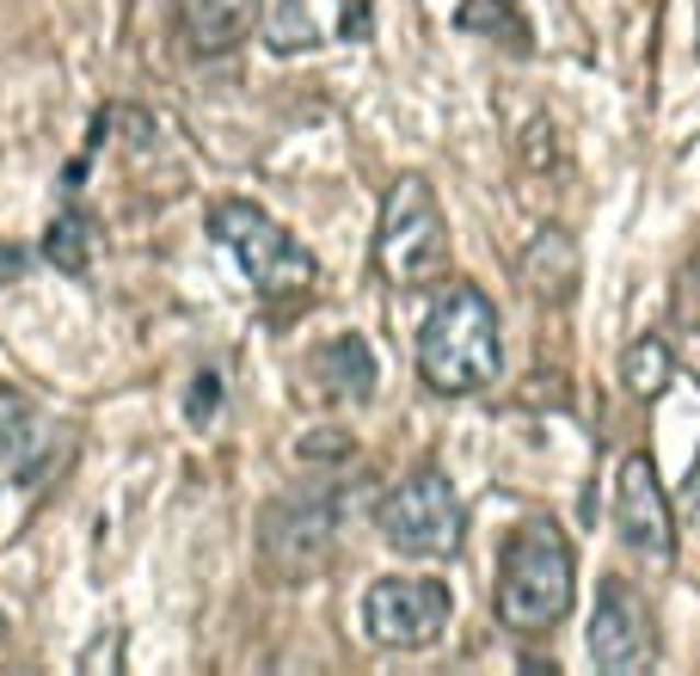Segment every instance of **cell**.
<instances>
[{
    "label": "cell",
    "instance_id": "1",
    "mask_svg": "<svg viewBox=\"0 0 700 676\" xmlns=\"http://www.w3.org/2000/svg\"><path fill=\"white\" fill-rule=\"evenodd\" d=\"M504 369V339H498V308L485 289L449 284L436 308L418 326V376L436 393H480Z\"/></svg>",
    "mask_w": 700,
    "mask_h": 676
},
{
    "label": "cell",
    "instance_id": "2",
    "mask_svg": "<svg viewBox=\"0 0 700 676\" xmlns=\"http://www.w3.org/2000/svg\"><path fill=\"white\" fill-rule=\"evenodd\" d=\"M577 597V566L572 541L553 517L516 523L498 553V621L510 633H547L572 615Z\"/></svg>",
    "mask_w": 700,
    "mask_h": 676
},
{
    "label": "cell",
    "instance_id": "3",
    "mask_svg": "<svg viewBox=\"0 0 700 676\" xmlns=\"http://www.w3.org/2000/svg\"><path fill=\"white\" fill-rule=\"evenodd\" d=\"M375 265L393 289L436 284L449 271V216L436 204L431 179L405 173L381 197V221H375Z\"/></svg>",
    "mask_w": 700,
    "mask_h": 676
},
{
    "label": "cell",
    "instance_id": "4",
    "mask_svg": "<svg viewBox=\"0 0 700 676\" xmlns=\"http://www.w3.org/2000/svg\"><path fill=\"white\" fill-rule=\"evenodd\" d=\"M338 553V492L296 486L259 517V560L277 584H313Z\"/></svg>",
    "mask_w": 700,
    "mask_h": 676
},
{
    "label": "cell",
    "instance_id": "5",
    "mask_svg": "<svg viewBox=\"0 0 700 676\" xmlns=\"http://www.w3.org/2000/svg\"><path fill=\"white\" fill-rule=\"evenodd\" d=\"M209 234L240 259V271L252 277V289L265 301H308L313 296V277H320L313 252L296 247L259 204H240V197L216 204L209 209Z\"/></svg>",
    "mask_w": 700,
    "mask_h": 676
},
{
    "label": "cell",
    "instance_id": "6",
    "mask_svg": "<svg viewBox=\"0 0 700 676\" xmlns=\"http://www.w3.org/2000/svg\"><path fill=\"white\" fill-rule=\"evenodd\" d=\"M375 523L388 535V548L412 553V560H443V553L461 548V499H455V486L436 468L400 480V486L381 499Z\"/></svg>",
    "mask_w": 700,
    "mask_h": 676
},
{
    "label": "cell",
    "instance_id": "7",
    "mask_svg": "<svg viewBox=\"0 0 700 676\" xmlns=\"http://www.w3.org/2000/svg\"><path fill=\"white\" fill-rule=\"evenodd\" d=\"M449 584L436 578H375L363 597V633L388 652H424L449 628Z\"/></svg>",
    "mask_w": 700,
    "mask_h": 676
},
{
    "label": "cell",
    "instance_id": "8",
    "mask_svg": "<svg viewBox=\"0 0 700 676\" xmlns=\"http://www.w3.org/2000/svg\"><path fill=\"white\" fill-rule=\"evenodd\" d=\"M615 529H621V541L639 560H652V566L676 560V523H669V499H664V486H657L652 456L621 461V480H615Z\"/></svg>",
    "mask_w": 700,
    "mask_h": 676
},
{
    "label": "cell",
    "instance_id": "9",
    "mask_svg": "<svg viewBox=\"0 0 700 676\" xmlns=\"http://www.w3.org/2000/svg\"><path fill=\"white\" fill-rule=\"evenodd\" d=\"M590 664L608 676H639L652 664V615L627 578H603V597L590 615Z\"/></svg>",
    "mask_w": 700,
    "mask_h": 676
},
{
    "label": "cell",
    "instance_id": "10",
    "mask_svg": "<svg viewBox=\"0 0 700 676\" xmlns=\"http://www.w3.org/2000/svg\"><path fill=\"white\" fill-rule=\"evenodd\" d=\"M56 437H62V425H49L32 393L0 388V480L37 486L56 461Z\"/></svg>",
    "mask_w": 700,
    "mask_h": 676
},
{
    "label": "cell",
    "instance_id": "11",
    "mask_svg": "<svg viewBox=\"0 0 700 676\" xmlns=\"http://www.w3.org/2000/svg\"><path fill=\"white\" fill-rule=\"evenodd\" d=\"M577 247H572V234L565 228H541V234L529 240V252H523V289H529L535 301H572V289H577Z\"/></svg>",
    "mask_w": 700,
    "mask_h": 676
},
{
    "label": "cell",
    "instance_id": "12",
    "mask_svg": "<svg viewBox=\"0 0 700 676\" xmlns=\"http://www.w3.org/2000/svg\"><path fill=\"white\" fill-rule=\"evenodd\" d=\"M172 7H179V25L203 56L233 49L252 25V0H172Z\"/></svg>",
    "mask_w": 700,
    "mask_h": 676
},
{
    "label": "cell",
    "instance_id": "13",
    "mask_svg": "<svg viewBox=\"0 0 700 676\" xmlns=\"http://www.w3.org/2000/svg\"><path fill=\"white\" fill-rule=\"evenodd\" d=\"M313 376L326 381L332 400H369L375 393V357L357 332H338L320 357H313Z\"/></svg>",
    "mask_w": 700,
    "mask_h": 676
},
{
    "label": "cell",
    "instance_id": "14",
    "mask_svg": "<svg viewBox=\"0 0 700 676\" xmlns=\"http://www.w3.org/2000/svg\"><path fill=\"white\" fill-rule=\"evenodd\" d=\"M669 351L700 369V252H688L669 284Z\"/></svg>",
    "mask_w": 700,
    "mask_h": 676
},
{
    "label": "cell",
    "instance_id": "15",
    "mask_svg": "<svg viewBox=\"0 0 700 676\" xmlns=\"http://www.w3.org/2000/svg\"><path fill=\"white\" fill-rule=\"evenodd\" d=\"M252 13H259V37H265L277 56H301V49L320 44L308 0H252Z\"/></svg>",
    "mask_w": 700,
    "mask_h": 676
},
{
    "label": "cell",
    "instance_id": "16",
    "mask_svg": "<svg viewBox=\"0 0 700 676\" xmlns=\"http://www.w3.org/2000/svg\"><path fill=\"white\" fill-rule=\"evenodd\" d=\"M455 25L473 37H492V44L504 49H529V19H523V7L516 0H461V13H455Z\"/></svg>",
    "mask_w": 700,
    "mask_h": 676
},
{
    "label": "cell",
    "instance_id": "17",
    "mask_svg": "<svg viewBox=\"0 0 700 676\" xmlns=\"http://www.w3.org/2000/svg\"><path fill=\"white\" fill-rule=\"evenodd\" d=\"M669 369H676V351H669V339H657V332H645V339H633V345L621 351V388L633 393V400H657Z\"/></svg>",
    "mask_w": 700,
    "mask_h": 676
},
{
    "label": "cell",
    "instance_id": "18",
    "mask_svg": "<svg viewBox=\"0 0 700 676\" xmlns=\"http://www.w3.org/2000/svg\"><path fill=\"white\" fill-rule=\"evenodd\" d=\"M44 259L56 271H68V277H80V271L93 265V216L87 209H62L44 234Z\"/></svg>",
    "mask_w": 700,
    "mask_h": 676
},
{
    "label": "cell",
    "instance_id": "19",
    "mask_svg": "<svg viewBox=\"0 0 700 676\" xmlns=\"http://www.w3.org/2000/svg\"><path fill=\"white\" fill-rule=\"evenodd\" d=\"M216 406H221V376H209V369H203V376L191 381V400H185L191 425H203V419H216Z\"/></svg>",
    "mask_w": 700,
    "mask_h": 676
},
{
    "label": "cell",
    "instance_id": "20",
    "mask_svg": "<svg viewBox=\"0 0 700 676\" xmlns=\"http://www.w3.org/2000/svg\"><path fill=\"white\" fill-rule=\"evenodd\" d=\"M529 160H535V167H541V160L560 167V129L547 124V117H535V124H529Z\"/></svg>",
    "mask_w": 700,
    "mask_h": 676
},
{
    "label": "cell",
    "instance_id": "21",
    "mask_svg": "<svg viewBox=\"0 0 700 676\" xmlns=\"http://www.w3.org/2000/svg\"><path fill=\"white\" fill-rule=\"evenodd\" d=\"M25 265H32V259H25L13 240H0V284H19V277H25Z\"/></svg>",
    "mask_w": 700,
    "mask_h": 676
},
{
    "label": "cell",
    "instance_id": "22",
    "mask_svg": "<svg viewBox=\"0 0 700 676\" xmlns=\"http://www.w3.org/2000/svg\"><path fill=\"white\" fill-rule=\"evenodd\" d=\"M344 37H369V0H351V7H344Z\"/></svg>",
    "mask_w": 700,
    "mask_h": 676
},
{
    "label": "cell",
    "instance_id": "23",
    "mask_svg": "<svg viewBox=\"0 0 700 676\" xmlns=\"http://www.w3.org/2000/svg\"><path fill=\"white\" fill-rule=\"evenodd\" d=\"M344 449H351L344 437H308L301 443V456H344Z\"/></svg>",
    "mask_w": 700,
    "mask_h": 676
},
{
    "label": "cell",
    "instance_id": "24",
    "mask_svg": "<svg viewBox=\"0 0 700 676\" xmlns=\"http://www.w3.org/2000/svg\"><path fill=\"white\" fill-rule=\"evenodd\" d=\"M682 499L700 511V449H695V461H688V480H682Z\"/></svg>",
    "mask_w": 700,
    "mask_h": 676
},
{
    "label": "cell",
    "instance_id": "25",
    "mask_svg": "<svg viewBox=\"0 0 700 676\" xmlns=\"http://www.w3.org/2000/svg\"><path fill=\"white\" fill-rule=\"evenodd\" d=\"M0 640H7V621H0Z\"/></svg>",
    "mask_w": 700,
    "mask_h": 676
}]
</instances>
